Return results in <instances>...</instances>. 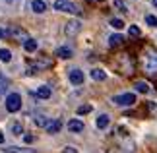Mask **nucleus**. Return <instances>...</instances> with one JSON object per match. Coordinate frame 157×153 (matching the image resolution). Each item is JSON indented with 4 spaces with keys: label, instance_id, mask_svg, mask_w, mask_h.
<instances>
[{
    "label": "nucleus",
    "instance_id": "1",
    "mask_svg": "<svg viewBox=\"0 0 157 153\" xmlns=\"http://www.w3.org/2000/svg\"><path fill=\"white\" fill-rule=\"evenodd\" d=\"M144 70L149 76H157V52L151 51V48L146 51V54H144Z\"/></svg>",
    "mask_w": 157,
    "mask_h": 153
},
{
    "label": "nucleus",
    "instance_id": "16",
    "mask_svg": "<svg viewBox=\"0 0 157 153\" xmlns=\"http://www.w3.org/2000/svg\"><path fill=\"white\" fill-rule=\"evenodd\" d=\"M134 89L138 91V93H149V83L147 82H136Z\"/></svg>",
    "mask_w": 157,
    "mask_h": 153
},
{
    "label": "nucleus",
    "instance_id": "2",
    "mask_svg": "<svg viewBox=\"0 0 157 153\" xmlns=\"http://www.w3.org/2000/svg\"><path fill=\"white\" fill-rule=\"evenodd\" d=\"M21 109V95L20 93H10L6 97V111L8 113H17Z\"/></svg>",
    "mask_w": 157,
    "mask_h": 153
},
{
    "label": "nucleus",
    "instance_id": "28",
    "mask_svg": "<svg viewBox=\"0 0 157 153\" xmlns=\"http://www.w3.org/2000/svg\"><path fill=\"white\" fill-rule=\"evenodd\" d=\"M23 142H25V143H33L35 136H33V134H25V136H23Z\"/></svg>",
    "mask_w": 157,
    "mask_h": 153
},
{
    "label": "nucleus",
    "instance_id": "33",
    "mask_svg": "<svg viewBox=\"0 0 157 153\" xmlns=\"http://www.w3.org/2000/svg\"><path fill=\"white\" fill-rule=\"evenodd\" d=\"M153 6H155V8H157V0H153Z\"/></svg>",
    "mask_w": 157,
    "mask_h": 153
},
{
    "label": "nucleus",
    "instance_id": "19",
    "mask_svg": "<svg viewBox=\"0 0 157 153\" xmlns=\"http://www.w3.org/2000/svg\"><path fill=\"white\" fill-rule=\"evenodd\" d=\"M0 60H2V62H10L12 60V52L8 48H0Z\"/></svg>",
    "mask_w": 157,
    "mask_h": 153
},
{
    "label": "nucleus",
    "instance_id": "3",
    "mask_svg": "<svg viewBox=\"0 0 157 153\" xmlns=\"http://www.w3.org/2000/svg\"><path fill=\"white\" fill-rule=\"evenodd\" d=\"M113 103L118 107H132L136 103V93H122V95H114Z\"/></svg>",
    "mask_w": 157,
    "mask_h": 153
},
{
    "label": "nucleus",
    "instance_id": "24",
    "mask_svg": "<svg viewBox=\"0 0 157 153\" xmlns=\"http://www.w3.org/2000/svg\"><path fill=\"white\" fill-rule=\"evenodd\" d=\"M78 114H87V113H91V105H82V107H78Z\"/></svg>",
    "mask_w": 157,
    "mask_h": 153
},
{
    "label": "nucleus",
    "instance_id": "27",
    "mask_svg": "<svg viewBox=\"0 0 157 153\" xmlns=\"http://www.w3.org/2000/svg\"><path fill=\"white\" fill-rule=\"evenodd\" d=\"M128 31H130L132 37H140V35H142V31H140V27H138V25H130Z\"/></svg>",
    "mask_w": 157,
    "mask_h": 153
},
{
    "label": "nucleus",
    "instance_id": "20",
    "mask_svg": "<svg viewBox=\"0 0 157 153\" xmlns=\"http://www.w3.org/2000/svg\"><path fill=\"white\" fill-rule=\"evenodd\" d=\"M33 122H35V126H47V124H49V122H47V116H43V114L35 116Z\"/></svg>",
    "mask_w": 157,
    "mask_h": 153
},
{
    "label": "nucleus",
    "instance_id": "17",
    "mask_svg": "<svg viewBox=\"0 0 157 153\" xmlns=\"http://www.w3.org/2000/svg\"><path fill=\"white\" fill-rule=\"evenodd\" d=\"M109 122H111L109 114H99V118H97V122H95V124H97V128H101V130H103V128L109 126Z\"/></svg>",
    "mask_w": 157,
    "mask_h": 153
},
{
    "label": "nucleus",
    "instance_id": "8",
    "mask_svg": "<svg viewBox=\"0 0 157 153\" xmlns=\"http://www.w3.org/2000/svg\"><path fill=\"white\" fill-rule=\"evenodd\" d=\"M31 8H33L35 14H45V12H47V2H45V0H33Z\"/></svg>",
    "mask_w": 157,
    "mask_h": 153
},
{
    "label": "nucleus",
    "instance_id": "22",
    "mask_svg": "<svg viewBox=\"0 0 157 153\" xmlns=\"http://www.w3.org/2000/svg\"><path fill=\"white\" fill-rule=\"evenodd\" d=\"M113 4H114V8H118L120 12H128V6L124 4V0H113Z\"/></svg>",
    "mask_w": 157,
    "mask_h": 153
},
{
    "label": "nucleus",
    "instance_id": "6",
    "mask_svg": "<svg viewBox=\"0 0 157 153\" xmlns=\"http://www.w3.org/2000/svg\"><path fill=\"white\" fill-rule=\"evenodd\" d=\"M35 95H37V99H49V97L52 95V89L49 87V85H41V87H37Z\"/></svg>",
    "mask_w": 157,
    "mask_h": 153
},
{
    "label": "nucleus",
    "instance_id": "32",
    "mask_svg": "<svg viewBox=\"0 0 157 153\" xmlns=\"http://www.w3.org/2000/svg\"><path fill=\"white\" fill-rule=\"evenodd\" d=\"M0 143H4V134L0 132Z\"/></svg>",
    "mask_w": 157,
    "mask_h": 153
},
{
    "label": "nucleus",
    "instance_id": "10",
    "mask_svg": "<svg viewBox=\"0 0 157 153\" xmlns=\"http://www.w3.org/2000/svg\"><path fill=\"white\" fill-rule=\"evenodd\" d=\"M45 128H47V132H49V134H58L60 128H62V120H52V122H49Z\"/></svg>",
    "mask_w": 157,
    "mask_h": 153
},
{
    "label": "nucleus",
    "instance_id": "31",
    "mask_svg": "<svg viewBox=\"0 0 157 153\" xmlns=\"http://www.w3.org/2000/svg\"><path fill=\"white\" fill-rule=\"evenodd\" d=\"M64 153H76L74 147H64Z\"/></svg>",
    "mask_w": 157,
    "mask_h": 153
},
{
    "label": "nucleus",
    "instance_id": "25",
    "mask_svg": "<svg viewBox=\"0 0 157 153\" xmlns=\"http://www.w3.org/2000/svg\"><path fill=\"white\" fill-rule=\"evenodd\" d=\"M8 83H10L8 79H4V76H0V95H2L6 89H8Z\"/></svg>",
    "mask_w": 157,
    "mask_h": 153
},
{
    "label": "nucleus",
    "instance_id": "14",
    "mask_svg": "<svg viewBox=\"0 0 157 153\" xmlns=\"http://www.w3.org/2000/svg\"><path fill=\"white\" fill-rule=\"evenodd\" d=\"M122 43H124V37H122V35H111V37H109V45H111V47H120V45H122Z\"/></svg>",
    "mask_w": 157,
    "mask_h": 153
},
{
    "label": "nucleus",
    "instance_id": "13",
    "mask_svg": "<svg viewBox=\"0 0 157 153\" xmlns=\"http://www.w3.org/2000/svg\"><path fill=\"white\" fill-rule=\"evenodd\" d=\"M91 78L95 79V82H105V79H107V72L101 70V68H95L91 72Z\"/></svg>",
    "mask_w": 157,
    "mask_h": 153
},
{
    "label": "nucleus",
    "instance_id": "18",
    "mask_svg": "<svg viewBox=\"0 0 157 153\" xmlns=\"http://www.w3.org/2000/svg\"><path fill=\"white\" fill-rule=\"evenodd\" d=\"M4 153H35V149H21V147H4Z\"/></svg>",
    "mask_w": 157,
    "mask_h": 153
},
{
    "label": "nucleus",
    "instance_id": "21",
    "mask_svg": "<svg viewBox=\"0 0 157 153\" xmlns=\"http://www.w3.org/2000/svg\"><path fill=\"white\" fill-rule=\"evenodd\" d=\"M12 132H14L16 136H21V134H23V126H21V122H14V124H12Z\"/></svg>",
    "mask_w": 157,
    "mask_h": 153
},
{
    "label": "nucleus",
    "instance_id": "5",
    "mask_svg": "<svg viewBox=\"0 0 157 153\" xmlns=\"http://www.w3.org/2000/svg\"><path fill=\"white\" fill-rule=\"evenodd\" d=\"M80 29H82V23L78 21V20L68 21V23L64 25V35H68V37H74V35L80 33Z\"/></svg>",
    "mask_w": 157,
    "mask_h": 153
},
{
    "label": "nucleus",
    "instance_id": "23",
    "mask_svg": "<svg viewBox=\"0 0 157 153\" xmlns=\"http://www.w3.org/2000/svg\"><path fill=\"white\" fill-rule=\"evenodd\" d=\"M146 23L151 25V27H157V17L153 14H146Z\"/></svg>",
    "mask_w": 157,
    "mask_h": 153
},
{
    "label": "nucleus",
    "instance_id": "29",
    "mask_svg": "<svg viewBox=\"0 0 157 153\" xmlns=\"http://www.w3.org/2000/svg\"><path fill=\"white\" fill-rule=\"evenodd\" d=\"M8 29H2V27H0V39H4V37H8Z\"/></svg>",
    "mask_w": 157,
    "mask_h": 153
},
{
    "label": "nucleus",
    "instance_id": "9",
    "mask_svg": "<svg viewBox=\"0 0 157 153\" xmlns=\"http://www.w3.org/2000/svg\"><path fill=\"white\" fill-rule=\"evenodd\" d=\"M68 130L70 132H83V122L80 120V118H74V120H70L68 122Z\"/></svg>",
    "mask_w": 157,
    "mask_h": 153
},
{
    "label": "nucleus",
    "instance_id": "4",
    "mask_svg": "<svg viewBox=\"0 0 157 153\" xmlns=\"http://www.w3.org/2000/svg\"><path fill=\"white\" fill-rule=\"evenodd\" d=\"M54 6V10H60V12H70V14H80V8L74 4V2H70V0H56V2L52 4Z\"/></svg>",
    "mask_w": 157,
    "mask_h": 153
},
{
    "label": "nucleus",
    "instance_id": "7",
    "mask_svg": "<svg viewBox=\"0 0 157 153\" xmlns=\"http://www.w3.org/2000/svg\"><path fill=\"white\" fill-rule=\"evenodd\" d=\"M68 78H70V82L74 83V85H80V83H83V72H82V70H78V68H76V70H72Z\"/></svg>",
    "mask_w": 157,
    "mask_h": 153
},
{
    "label": "nucleus",
    "instance_id": "30",
    "mask_svg": "<svg viewBox=\"0 0 157 153\" xmlns=\"http://www.w3.org/2000/svg\"><path fill=\"white\" fill-rule=\"evenodd\" d=\"M149 109H151V113H157V105H155V103H149V105H147Z\"/></svg>",
    "mask_w": 157,
    "mask_h": 153
},
{
    "label": "nucleus",
    "instance_id": "26",
    "mask_svg": "<svg viewBox=\"0 0 157 153\" xmlns=\"http://www.w3.org/2000/svg\"><path fill=\"white\" fill-rule=\"evenodd\" d=\"M111 25H113L114 29H122V27H124V21L120 20V17H117V20H111Z\"/></svg>",
    "mask_w": 157,
    "mask_h": 153
},
{
    "label": "nucleus",
    "instance_id": "11",
    "mask_svg": "<svg viewBox=\"0 0 157 153\" xmlns=\"http://www.w3.org/2000/svg\"><path fill=\"white\" fill-rule=\"evenodd\" d=\"M8 33L12 35V37H16V39H25V41L29 39V37H27V33H25V29H20V27H12Z\"/></svg>",
    "mask_w": 157,
    "mask_h": 153
},
{
    "label": "nucleus",
    "instance_id": "12",
    "mask_svg": "<svg viewBox=\"0 0 157 153\" xmlns=\"http://www.w3.org/2000/svg\"><path fill=\"white\" fill-rule=\"evenodd\" d=\"M37 47H39L37 39H31V37H29L27 41H23V48H25L27 52H35V51H37Z\"/></svg>",
    "mask_w": 157,
    "mask_h": 153
},
{
    "label": "nucleus",
    "instance_id": "15",
    "mask_svg": "<svg viewBox=\"0 0 157 153\" xmlns=\"http://www.w3.org/2000/svg\"><path fill=\"white\" fill-rule=\"evenodd\" d=\"M56 56L58 58H72V48H68V47H58L56 48Z\"/></svg>",
    "mask_w": 157,
    "mask_h": 153
}]
</instances>
